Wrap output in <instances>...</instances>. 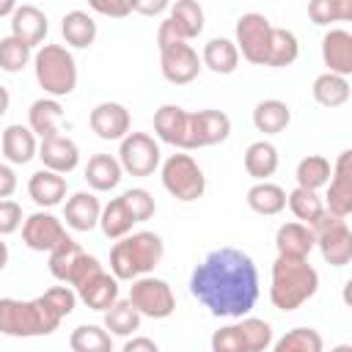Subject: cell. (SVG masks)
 <instances>
[{
  "label": "cell",
  "instance_id": "484cf974",
  "mask_svg": "<svg viewBox=\"0 0 352 352\" xmlns=\"http://www.w3.org/2000/svg\"><path fill=\"white\" fill-rule=\"evenodd\" d=\"M275 248L283 258H308L314 250V231L297 220L283 223L275 231Z\"/></svg>",
  "mask_w": 352,
  "mask_h": 352
},
{
  "label": "cell",
  "instance_id": "f5cc1de1",
  "mask_svg": "<svg viewBox=\"0 0 352 352\" xmlns=\"http://www.w3.org/2000/svg\"><path fill=\"white\" fill-rule=\"evenodd\" d=\"M170 8V3L168 0H154V3H135L132 0V11H138V14H146V16H157V14H162V11H168Z\"/></svg>",
  "mask_w": 352,
  "mask_h": 352
},
{
  "label": "cell",
  "instance_id": "816d5d0a",
  "mask_svg": "<svg viewBox=\"0 0 352 352\" xmlns=\"http://www.w3.org/2000/svg\"><path fill=\"white\" fill-rule=\"evenodd\" d=\"M121 352H160V346L148 336H132V338H126Z\"/></svg>",
  "mask_w": 352,
  "mask_h": 352
},
{
  "label": "cell",
  "instance_id": "bcb514c9",
  "mask_svg": "<svg viewBox=\"0 0 352 352\" xmlns=\"http://www.w3.org/2000/svg\"><path fill=\"white\" fill-rule=\"evenodd\" d=\"M209 346H212V352H245V344H242V336H239L236 324L214 330Z\"/></svg>",
  "mask_w": 352,
  "mask_h": 352
},
{
  "label": "cell",
  "instance_id": "f1b7e54d",
  "mask_svg": "<svg viewBox=\"0 0 352 352\" xmlns=\"http://www.w3.org/2000/svg\"><path fill=\"white\" fill-rule=\"evenodd\" d=\"M121 176H124V170H121V165H118V160L113 154H94L88 160V165H85V182L96 192L116 190Z\"/></svg>",
  "mask_w": 352,
  "mask_h": 352
},
{
  "label": "cell",
  "instance_id": "8fae6325",
  "mask_svg": "<svg viewBox=\"0 0 352 352\" xmlns=\"http://www.w3.org/2000/svg\"><path fill=\"white\" fill-rule=\"evenodd\" d=\"M272 22L258 14V11H248L236 19V28H234V44H236V52L248 60V63H256V66H264L267 60V50H270V38H272Z\"/></svg>",
  "mask_w": 352,
  "mask_h": 352
},
{
  "label": "cell",
  "instance_id": "4316f807",
  "mask_svg": "<svg viewBox=\"0 0 352 352\" xmlns=\"http://www.w3.org/2000/svg\"><path fill=\"white\" fill-rule=\"evenodd\" d=\"M60 33L66 38L69 47L74 50H88L94 41H96V22L88 11L82 8H74V11H66L63 19H60Z\"/></svg>",
  "mask_w": 352,
  "mask_h": 352
},
{
  "label": "cell",
  "instance_id": "8d00e7d4",
  "mask_svg": "<svg viewBox=\"0 0 352 352\" xmlns=\"http://www.w3.org/2000/svg\"><path fill=\"white\" fill-rule=\"evenodd\" d=\"M300 55V44H297V36L286 28H272V38H270V50H267V60L264 66H272V69H283V66H292Z\"/></svg>",
  "mask_w": 352,
  "mask_h": 352
},
{
  "label": "cell",
  "instance_id": "74e56055",
  "mask_svg": "<svg viewBox=\"0 0 352 352\" xmlns=\"http://www.w3.org/2000/svg\"><path fill=\"white\" fill-rule=\"evenodd\" d=\"M140 314L132 308V302L129 300H116L107 311H104V330L110 333V336H124V338H129L138 327H140Z\"/></svg>",
  "mask_w": 352,
  "mask_h": 352
},
{
  "label": "cell",
  "instance_id": "7dc6e473",
  "mask_svg": "<svg viewBox=\"0 0 352 352\" xmlns=\"http://www.w3.org/2000/svg\"><path fill=\"white\" fill-rule=\"evenodd\" d=\"M44 300H47L63 319H66V316L74 311V305H77V294H74L72 286H52V289L44 292Z\"/></svg>",
  "mask_w": 352,
  "mask_h": 352
},
{
  "label": "cell",
  "instance_id": "5b68a950",
  "mask_svg": "<svg viewBox=\"0 0 352 352\" xmlns=\"http://www.w3.org/2000/svg\"><path fill=\"white\" fill-rule=\"evenodd\" d=\"M33 72L36 82L52 99L69 96L77 88V63L63 44H41L38 52L33 55Z\"/></svg>",
  "mask_w": 352,
  "mask_h": 352
},
{
  "label": "cell",
  "instance_id": "db71d44e",
  "mask_svg": "<svg viewBox=\"0 0 352 352\" xmlns=\"http://www.w3.org/2000/svg\"><path fill=\"white\" fill-rule=\"evenodd\" d=\"M8 104H11V94H8V88H6V85H0V116H6Z\"/></svg>",
  "mask_w": 352,
  "mask_h": 352
},
{
  "label": "cell",
  "instance_id": "83f0119b",
  "mask_svg": "<svg viewBox=\"0 0 352 352\" xmlns=\"http://www.w3.org/2000/svg\"><path fill=\"white\" fill-rule=\"evenodd\" d=\"M201 66H206L214 74H234L239 66L236 44L231 38H223V36L209 38L204 44V52H201Z\"/></svg>",
  "mask_w": 352,
  "mask_h": 352
},
{
  "label": "cell",
  "instance_id": "b9f144b4",
  "mask_svg": "<svg viewBox=\"0 0 352 352\" xmlns=\"http://www.w3.org/2000/svg\"><path fill=\"white\" fill-rule=\"evenodd\" d=\"M239 336L245 344V352H264L272 346V324L256 316H245L239 324Z\"/></svg>",
  "mask_w": 352,
  "mask_h": 352
},
{
  "label": "cell",
  "instance_id": "7a4b0ae2",
  "mask_svg": "<svg viewBox=\"0 0 352 352\" xmlns=\"http://www.w3.org/2000/svg\"><path fill=\"white\" fill-rule=\"evenodd\" d=\"M319 289V272L308 264V258H283L272 261L270 272V300L278 311L289 314L305 305Z\"/></svg>",
  "mask_w": 352,
  "mask_h": 352
},
{
  "label": "cell",
  "instance_id": "e0dca14e",
  "mask_svg": "<svg viewBox=\"0 0 352 352\" xmlns=\"http://www.w3.org/2000/svg\"><path fill=\"white\" fill-rule=\"evenodd\" d=\"M88 124L96 132V138H102V140H124L129 135L132 118L121 102H99L91 110Z\"/></svg>",
  "mask_w": 352,
  "mask_h": 352
},
{
  "label": "cell",
  "instance_id": "11a10c76",
  "mask_svg": "<svg viewBox=\"0 0 352 352\" xmlns=\"http://www.w3.org/2000/svg\"><path fill=\"white\" fill-rule=\"evenodd\" d=\"M14 11H16V3L14 0H3L0 3V16H11Z\"/></svg>",
  "mask_w": 352,
  "mask_h": 352
},
{
  "label": "cell",
  "instance_id": "8992f818",
  "mask_svg": "<svg viewBox=\"0 0 352 352\" xmlns=\"http://www.w3.org/2000/svg\"><path fill=\"white\" fill-rule=\"evenodd\" d=\"M69 286L74 289L77 300H82L94 311H107L118 300V280L113 278V272L102 270L96 256H88V253L77 264Z\"/></svg>",
  "mask_w": 352,
  "mask_h": 352
},
{
  "label": "cell",
  "instance_id": "2e32d148",
  "mask_svg": "<svg viewBox=\"0 0 352 352\" xmlns=\"http://www.w3.org/2000/svg\"><path fill=\"white\" fill-rule=\"evenodd\" d=\"M231 135V118L223 110H198L190 113V132H187V148H206L217 146Z\"/></svg>",
  "mask_w": 352,
  "mask_h": 352
},
{
  "label": "cell",
  "instance_id": "7402d4cb",
  "mask_svg": "<svg viewBox=\"0 0 352 352\" xmlns=\"http://www.w3.org/2000/svg\"><path fill=\"white\" fill-rule=\"evenodd\" d=\"M0 148H3V157H6L11 165H25V162H30V160L38 154L36 135H33L30 126H25V124H8V126L3 129Z\"/></svg>",
  "mask_w": 352,
  "mask_h": 352
},
{
  "label": "cell",
  "instance_id": "681fc988",
  "mask_svg": "<svg viewBox=\"0 0 352 352\" xmlns=\"http://www.w3.org/2000/svg\"><path fill=\"white\" fill-rule=\"evenodd\" d=\"M91 11L113 16V19H124L132 14V0H91Z\"/></svg>",
  "mask_w": 352,
  "mask_h": 352
},
{
  "label": "cell",
  "instance_id": "6f0895ef",
  "mask_svg": "<svg viewBox=\"0 0 352 352\" xmlns=\"http://www.w3.org/2000/svg\"><path fill=\"white\" fill-rule=\"evenodd\" d=\"M330 352H352V346H349V344H338V346H333Z\"/></svg>",
  "mask_w": 352,
  "mask_h": 352
},
{
  "label": "cell",
  "instance_id": "ee69618b",
  "mask_svg": "<svg viewBox=\"0 0 352 352\" xmlns=\"http://www.w3.org/2000/svg\"><path fill=\"white\" fill-rule=\"evenodd\" d=\"M308 16L314 19V25H330L336 19H349L352 3H346V0H314V3H308Z\"/></svg>",
  "mask_w": 352,
  "mask_h": 352
},
{
  "label": "cell",
  "instance_id": "f907efd6",
  "mask_svg": "<svg viewBox=\"0 0 352 352\" xmlns=\"http://www.w3.org/2000/svg\"><path fill=\"white\" fill-rule=\"evenodd\" d=\"M16 190V173L11 165H0V201L11 198Z\"/></svg>",
  "mask_w": 352,
  "mask_h": 352
},
{
  "label": "cell",
  "instance_id": "9f6ffc18",
  "mask_svg": "<svg viewBox=\"0 0 352 352\" xmlns=\"http://www.w3.org/2000/svg\"><path fill=\"white\" fill-rule=\"evenodd\" d=\"M6 264H8V245L0 239V270H6Z\"/></svg>",
  "mask_w": 352,
  "mask_h": 352
},
{
  "label": "cell",
  "instance_id": "836d02e7",
  "mask_svg": "<svg viewBox=\"0 0 352 352\" xmlns=\"http://www.w3.org/2000/svg\"><path fill=\"white\" fill-rule=\"evenodd\" d=\"M311 94H314V102L322 104V107H341V104L349 102L352 88H349V80L346 77H338V74L324 72V74H319L314 80Z\"/></svg>",
  "mask_w": 352,
  "mask_h": 352
},
{
  "label": "cell",
  "instance_id": "9a60e30c",
  "mask_svg": "<svg viewBox=\"0 0 352 352\" xmlns=\"http://www.w3.org/2000/svg\"><path fill=\"white\" fill-rule=\"evenodd\" d=\"M66 236H69V234H66V228H63V220H58L52 212H33L30 217L22 220V242H25L30 250L50 253V250H55Z\"/></svg>",
  "mask_w": 352,
  "mask_h": 352
},
{
  "label": "cell",
  "instance_id": "e575fe53",
  "mask_svg": "<svg viewBox=\"0 0 352 352\" xmlns=\"http://www.w3.org/2000/svg\"><path fill=\"white\" fill-rule=\"evenodd\" d=\"M330 173H333V165H330L327 157H322V154H308V157H302V160L297 162L294 179H297V187L316 192V190L327 187Z\"/></svg>",
  "mask_w": 352,
  "mask_h": 352
},
{
  "label": "cell",
  "instance_id": "5bb4252c",
  "mask_svg": "<svg viewBox=\"0 0 352 352\" xmlns=\"http://www.w3.org/2000/svg\"><path fill=\"white\" fill-rule=\"evenodd\" d=\"M160 69H162V77L168 82L187 85L201 74L204 66H201V58H198L192 44L176 41V44H168L160 50Z\"/></svg>",
  "mask_w": 352,
  "mask_h": 352
},
{
  "label": "cell",
  "instance_id": "d590c367",
  "mask_svg": "<svg viewBox=\"0 0 352 352\" xmlns=\"http://www.w3.org/2000/svg\"><path fill=\"white\" fill-rule=\"evenodd\" d=\"M82 256H85V250H82L72 236H66L55 250H50V261H47V264H50L52 278L69 286V280H72L77 264L82 261Z\"/></svg>",
  "mask_w": 352,
  "mask_h": 352
},
{
  "label": "cell",
  "instance_id": "4dcf8cb0",
  "mask_svg": "<svg viewBox=\"0 0 352 352\" xmlns=\"http://www.w3.org/2000/svg\"><path fill=\"white\" fill-rule=\"evenodd\" d=\"M245 201L256 214L272 217V214H280L286 209V190L280 184H275V182H256L248 190Z\"/></svg>",
  "mask_w": 352,
  "mask_h": 352
},
{
  "label": "cell",
  "instance_id": "c3c4849f",
  "mask_svg": "<svg viewBox=\"0 0 352 352\" xmlns=\"http://www.w3.org/2000/svg\"><path fill=\"white\" fill-rule=\"evenodd\" d=\"M19 226H22V206L11 198L0 201V236L19 231Z\"/></svg>",
  "mask_w": 352,
  "mask_h": 352
},
{
  "label": "cell",
  "instance_id": "7bdbcfd3",
  "mask_svg": "<svg viewBox=\"0 0 352 352\" xmlns=\"http://www.w3.org/2000/svg\"><path fill=\"white\" fill-rule=\"evenodd\" d=\"M33 58V50L28 44H22L19 38H14L11 33L0 38V69L8 72V74H16L22 72Z\"/></svg>",
  "mask_w": 352,
  "mask_h": 352
},
{
  "label": "cell",
  "instance_id": "52a82bcc",
  "mask_svg": "<svg viewBox=\"0 0 352 352\" xmlns=\"http://www.w3.org/2000/svg\"><path fill=\"white\" fill-rule=\"evenodd\" d=\"M160 179L162 187L182 204L198 201L206 192V176L192 154H170L160 165Z\"/></svg>",
  "mask_w": 352,
  "mask_h": 352
},
{
  "label": "cell",
  "instance_id": "f546056e",
  "mask_svg": "<svg viewBox=\"0 0 352 352\" xmlns=\"http://www.w3.org/2000/svg\"><path fill=\"white\" fill-rule=\"evenodd\" d=\"M292 124V107L280 99H261L253 107V126L264 135H278Z\"/></svg>",
  "mask_w": 352,
  "mask_h": 352
},
{
  "label": "cell",
  "instance_id": "d6986e66",
  "mask_svg": "<svg viewBox=\"0 0 352 352\" xmlns=\"http://www.w3.org/2000/svg\"><path fill=\"white\" fill-rule=\"evenodd\" d=\"M187 132H190V113L179 104H162L154 113V135L176 148H187Z\"/></svg>",
  "mask_w": 352,
  "mask_h": 352
},
{
  "label": "cell",
  "instance_id": "30bf717a",
  "mask_svg": "<svg viewBox=\"0 0 352 352\" xmlns=\"http://www.w3.org/2000/svg\"><path fill=\"white\" fill-rule=\"evenodd\" d=\"M126 300L132 302V308L140 316H148V319H168L176 311L173 289L168 286V280L154 278V275L135 278L132 286H129V297Z\"/></svg>",
  "mask_w": 352,
  "mask_h": 352
},
{
  "label": "cell",
  "instance_id": "f6af8a7d",
  "mask_svg": "<svg viewBox=\"0 0 352 352\" xmlns=\"http://www.w3.org/2000/svg\"><path fill=\"white\" fill-rule=\"evenodd\" d=\"M121 201H124V204H126V209L132 212L135 223H143V220H148V217L157 212L154 195H151L148 190H143V187H132V190L121 192Z\"/></svg>",
  "mask_w": 352,
  "mask_h": 352
},
{
  "label": "cell",
  "instance_id": "ba28073f",
  "mask_svg": "<svg viewBox=\"0 0 352 352\" xmlns=\"http://www.w3.org/2000/svg\"><path fill=\"white\" fill-rule=\"evenodd\" d=\"M204 33V8L195 0H176L168 8V16L160 22L157 30V50L176 44V41H192Z\"/></svg>",
  "mask_w": 352,
  "mask_h": 352
},
{
  "label": "cell",
  "instance_id": "9c48e42d",
  "mask_svg": "<svg viewBox=\"0 0 352 352\" xmlns=\"http://www.w3.org/2000/svg\"><path fill=\"white\" fill-rule=\"evenodd\" d=\"M311 231H314V248H319L322 258L330 267H346L352 261V231L346 220L324 212L311 226Z\"/></svg>",
  "mask_w": 352,
  "mask_h": 352
},
{
  "label": "cell",
  "instance_id": "ffe728a7",
  "mask_svg": "<svg viewBox=\"0 0 352 352\" xmlns=\"http://www.w3.org/2000/svg\"><path fill=\"white\" fill-rule=\"evenodd\" d=\"M322 60L330 74L349 77L352 74V33L344 28H333L322 36Z\"/></svg>",
  "mask_w": 352,
  "mask_h": 352
},
{
  "label": "cell",
  "instance_id": "ab89813d",
  "mask_svg": "<svg viewBox=\"0 0 352 352\" xmlns=\"http://www.w3.org/2000/svg\"><path fill=\"white\" fill-rule=\"evenodd\" d=\"M72 352H113V336L99 324H80L69 336Z\"/></svg>",
  "mask_w": 352,
  "mask_h": 352
},
{
  "label": "cell",
  "instance_id": "277c9868",
  "mask_svg": "<svg viewBox=\"0 0 352 352\" xmlns=\"http://www.w3.org/2000/svg\"><path fill=\"white\" fill-rule=\"evenodd\" d=\"M165 256V242L154 231H135L110 248V272L116 280H135L151 275Z\"/></svg>",
  "mask_w": 352,
  "mask_h": 352
},
{
  "label": "cell",
  "instance_id": "4fadbf2b",
  "mask_svg": "<svg viewBox=\"0 0 352 352\" xmlns=\"http://www.w3.org/2000/svg\"><path fill=\"white\" fill-rule=\"evenodd\" d=\"M324 212L333 217L346 220L352 214V151L344 148L338 160L333 162V173L327 182V195H324Z\"/></svg>",
  "mask_w": 352,
  "mask_h": 352
},
{
  "label": "cell",
  "instance_id": "603a6c76",
  "mask_svg": "<svg viewBox=\"0 0 352 352\" xmlns=\"http://www.w3.org/2000/svg\"><path fill=\"white\" fill-rule=\"evenodd\" d=\"M99 214H102V204L94 192H74L66 206H63V220L72 231H91L99 226Z\"/></svg>",
  "mask_w": 352,
  "mask_h": 352
},
{
  "label": "cell",
  "instance_id": "f35d334b",
  "mask_svg": "<svg viewBox=\"0 0 352 352\" xmlns=\"http://www.w3.org/2000/svg\"><path fill=\"white\" fill-rule=\"evenodd\" d=\"M286 206L292 209V214L297 217V223H302V226H308V228L324 214L322 198H319L316 192H311V190H302V187H294V190L286 195Z\"/></svg>",
  "mask_w": 352,
  "mask_h": 352
},
{
  "label": "cell",
  "instance_id": "ac0fdd59",
  "mask_svg": "<svg viewBox=\"0 0 352 352\" xmlns=\"http://www.w3.org/2000/svg\"><path fill=\"white\" fill-rule=\"evenodd\" d=\"M36 157L41 160V165H44L47 170L60 173V176L72 173V170L80 165V148H77V143H74L72 138H66V135H52V138L41 140Z\"/></svg>",
  "mask_w": 352,
  "mask_h": 352
},
{
  "label": "cell",
  "instance_id": "d4e9b609",
  "mask_svg": "<svg viewBox=\"0 0 352 352\" xmlns=\"http://www.w3.org/2000/svg\"><path fill=\"white\" fill-rule=\"evenodd\" d=\"M60 121H63V107L52 96H41L30 104L28 110V126L36 138L47 140L52 135H60Z\"/></svg>",
  "mask_w": 352,
  "mask_h": 352
},
{
  "label": "cell",
  "instance_id": "d6a6232c",
  "mask_svg": "<svg viewBox=\"0 0 352 352\" xmlns=\"http://www.w3.org/2000/svg\"><path fill=\"white\" fill-rule=\"evenodd\" d=\"M132 226H135V217H132V212L126 209V204L121 201V195L118 198H113V201H107L104 206H102V214H99V228H102V234L107 236V239H124L126 234H132Z\"/></svg>",
  "mask_w": 352,
  "mask_h": 352
},
{
  "label": "cell",
  "instance_id": "60d3db41",
  "mask_svg": "<svg viewBox=\"0 0 352 352\" xmlns=\"http://www.w3.org/2000/svg\"><path fill=\"white\" fill-rule=\"evenodd\" d=\"M272 352H324V341L314 327H292L272 344Z\"/></svg>",
  "mask_w": 352,
  "mask_h": 352
},
{
  "label": "cell",
  "instance_id": "1f68e13d",
  "mask_svg": "<svg viewBox=\"0 0 352 352\" xmlns=\"http://www.w3.org/2000/svg\"><path fill=\"white\" fill-rule=\"evenodd\" d=\"M245 170L256 182H267L278 170V148L270 140H256L245 148Z\"/></svg>",
  "mask_w": 352,
  "mask_h": 352
},
{
  "label": "cell",
  "instance_id": "44dd1931",
  "mask_svg": "<svg viewBox=\"0 0 352 352\" xmlns=\"http://www.w3.org/2000/svg\"><path fill=\"white\" fill-rule=\"evenodd\" d=\"M47 30H50L47 14H44L38 6H33V3L16 6V11L11 14V36L19 38L22 44H28L30 50L44 41Z\"/></svg>",
  "mask_w": 352,
  "mask_h": 352
},
{
  "label": "cell",
  "instance_id": "6da1fadb",
  "mask_svg": "<svg viewBox=\"0 0 352 352\" xmlns=\"http://www.w3.org/2000/svg\"><path fill=\"white\" fill-rule=\"evenodd\" d=\"M190 292L212 316L242 319L258 300V270L245 250L226 245L192 270Z\"/></svg>",
  "mask_w": 352,
  "mask_h": 352
},
{
  "label": "cell",
  "instance_id": "7c38bea8",
  "mask_svg": "<svg viewBox=\"0 0 352 352\" xmlns=\"http://www.w3.org/2000/svg\"><path fill=\"white\" fill-rule=\"evenodd\" d=\"M118 165L132 176H151L162 165L160 143L146 132H129L118 146Z\"/></svg>",
  "mask_w": 352,
  "mask_h": 352
},
{
  "label": "cell",
  "instance_id": "3957f363",
  "mask_svg": "<svg viewBox=\"0 0 352 352\" xmlns=\"http://www.w3.org/2000/svg\"><path fill=\"white\" fill-rule=\"evenodd\" d=\"M63 316L44 300V294L33 300L3 297L0 300V333L11 338H38L58 330Z\"/></svg>",
  "mask_w": 352,
  "mask_h": 352
},
{
  "label": "cell",
  "instance_id": "cb8c5ba5",
  "mask_svg": "<svg viewBox=\"0 0 352 352\" xmlns=\"http://www.w3.org/2000/svg\"><path fill=\"white\" fill-rule=\"evenodd\" d=\"M66 190H69L66 176L52 173V170H47V168L36 170V173L28 179V195L33 198V204H38V206H44V209H52V206L63 204Z\"/></svg>",
  "mask_w": 352,
  "mask_h": 352
}]
</instances>
